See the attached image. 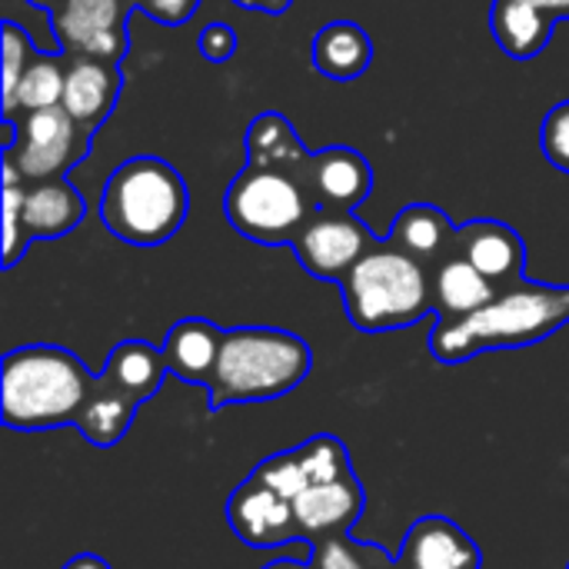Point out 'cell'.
<instances>
[{
    "instance_id": "obj_1",
    "label": "cell",
    "mask_w": 569,
    "mask_h": 569,
    "mask_svg": "<svg viewBox=\"0 0 569 569\" xmlns=\"http://www.w3.org/2000/svg\"><path fill=\"white\" fill-rule=\"evenodd\" d=\"M569 323V287L523 280L500 290L487 307L463 320H437L430 333L433 360L453 367L487 350L533 347Z\"/></svg>"
},
{
    "instance_id": "obj_2",
    "label": "cell",
    "mask_w": 569,
    "mask_h": 569,
    "mask_svg": "<svg viewBox=\"0 0 569 569\" xmlns=\"http://www.w3.org/2000/svg\"><path fill=\"white\" fill-rule=\"evenodd\" d=\"M97 387L83 360L53 343L17 347L3 357L0 420L7 430L73 427Z\"/></svg>"
},
{
    "instance_id": "obj_3",
    "label": "cell",
    "mask_w": 569,
    "mask_h": 569,
    "mask_svg": "<svg viewBox=\"0 0 569 569\" xmlns=\"http://www.w3.org/2000/svg\"><path fill=\"white\" fill-rule=\"evenodd\" d=\"M313 367L303 337L280 327H233L223 333L220 360L207 387L210 410L263 403L293 393Z\"/></svg>"
},
{
    "instance_id": "obj_4",
    "label": "cell",
    "mask_w": 569,
    "mask_h": 569,
    "mask_svg": "<svg viewBox=\"0 0 569 569\" xmlns=\"http://www.w3.org/2000/svg\"><path fill=\"white\" fill-rule=\"evenodd\" d=\"M190 213V190L177 167L160 157L120 163L100 193V223L130 247H160L173 240Z\"/></svg>"
},
{
    "instance_id": "obj_5",
    "label": "cell",
    "mask_w": 569,
    "mask_h": 569,
    "mask_svg": "<svg viewBox=\"0 0 569 569\" xmlns=\"http://www.w3.org/2000/svg\"><path fill=\"white\" fill-rule=\"evenodd\" d=\"M347 320L360 333H387L433 313V273L420 260L380 240L340 280Z\"/></svg>"
},
{
    "instance_id": "obj_6",
    "label": "cell",
    "mask_w": 569,
    "mask_h": 569,
    "mask_svg": "<svg viewBox=\"0 0 569 569\" xmlns=\"http://www.w3.org/2000/svg\"><path fill=\"white\" fill-rule=\"evenodd\" d=\"M223 213L240 237L260 247H293L317 207L293 173L247 163L227 187Z\"/></svg>"
},
{
    "instance_id": "obj_7",
    "label": "cell",
    "mask_w": 569,
    "mask_h": 569,
    "mask_svg": "<svg viewBox=\"0 0 569 569\" xmlns=\"http://www.w3.org/2000/svg\"><path fill=\"white\" fill-rule=\"evenodd\" d=\"M93 143V130L83 127L63 103L23 113L17 143L3 150V160L13 163L23 183H43L63 177L77 167Z\"/></svg>"
},
{
    "instance_id": "obj_8",
    "label": "cell",
    "mask_w": 569,
    "mask_h": 569,
    "mask_svg": "<svg viewBox=\"0 0 569 569\" xmlns=\"http://www.w3.org/2000/svg\"><path fill=\"white\" fill-rule=\"evenodd\" d=\"M133 0H60L50 27L67 57H100L120 63L127 53V10Z\"/></svg>"
},
{
    "instance_id": "obj_9",
    "label": "cell",
    "mask_w": 569,
    "mask_h": 569,
    "mask_svg": "<svg viewBox=\"0 0 569 569\" xmlns=\"http://www.w3.org/2000/svg\"><path fill=\"white\" fill-rule=\"evenodd\" d=\"M377 243L380 240L353 213H317L293 243V253L310 277L340 283Z\"/></svg>"
},
{
    "instance_id": "obj_10",
    "label": "cell",
    "mask_w": 569,
    "mask_h": 569,
    "mask_svg": "<svg viewBox=\"0 0 569 569\" xmlns=\"http://www.w3.org/2000/svg\"><path fill=\"white\" fill-rule=\"evenodd\" d=\"M227 523L237 533V540L250 550H280L300 540L293 503L280 497L273 487H267L263 480H257L253 473L230 493Z\"/></svg>"
},
{
    "instance_id": "obj_11",
    "label": "cell",
    "mask_w": 569,
    "mask_h": 569,
    "mask_svg": "<svg viewBox=\"0 0 569 569\" xmlns=\"http://www.w3.org/2000/svg\"><path fill=\"white\" fill-rule=\"evenodd\" d=\"M300 183L317 213H353L373 190V167L353 147H323L310 153Z\"/></svg>"
},
{
    "instance_id": "obj_12",
    "label": "cell",
    "mask_w": 569,
    "mask_h": 569,
    "mask_svg": "<svg viewBox=\"0 0 569 569\" xmlns=\"http://www.w3.org/2000/svg\"><path fill=\"white\" fill-rule=\"evenodd\" d=\"M363 503H367V497H363L357 473H347V477L330 480V483L307 487L293 500V520H297L300 540H307L313 547V543L350 533L363 513Z\"/></svg>"
},
{
    "instance_id": "obj_13",
    "label": "cell",
    "mask_w": 569,
    "mask_h": 569,
    "mask_svg": "<svg viewBox=\"0 0 569 569\" xmlns=\"http://www.w3.org/2000/svg\"><path fill=\"white\" fill-rule=\"evenodd\" d=\"M400 569H483L477 540L450 517H420L400 547Z\"/></svg>"
},
{
    "instance_id": "obj_14",
    "label": "cell",
    "mask_w": 569,
    "mask_h": 569,
    "mask_svg": "<svg viewBox=\"0 0 569 569\" xmlns=\"http://www.w3.org/2000/svg\"><path fill=\"white\" fill-rule=\"evenodd\" d=\"M457 250L497 287H517L523 283L527 267V247L520 233L500 220H470L457 227Z\"/></svg>"
},
{
    "instance_id": "obj_15",
    "label": "cell",
    "mask_w": 569,
    "mask_h": 569,
    "mask_svg": "<svg viewBox=\"0 0 569 569\" xmlns=\"http://www.w3.org/2000/svg\"><path fill=\"white\" fill-rule=\"evenodd\" d=\"M123 90L120 63L100 57H67V87L63 107L83 127L97 130L117 107Z\"/></svg>"
},
{
    "instance_id": "obj_16",
    "label": "cell",
    "mask_w": 569,
    "mask_h": 569,
    "mask_svg": "<svg viewBox=\"0 0 569 569\" xmlns=\"http://www.w3.org/2000/svg\"><path fill=\"white\" fill-rule=\"evenodd\" d=\"M387 243L433 270L457 250V227L450 223V217L440 207L410 203L397 213V220L387 233Z\"/></svg>"
},
{
    "instance_id": "obj_17",
    "label": "cell",
    "mask_w": 569,
    "mask_h": 569,
    "mask_svg": "<svg viewBox=\"0 0 569 569\" xmlns=\"http://www.w3.org/2000/svg\"><path fill=\"white\" fill-rule=\"evenodd\" d=\"M223 333L217 323L203 320V317H187L177 320L163 340V357H167V370L177 380L197 383V387H210L217 360H220V347H223Z\"/></svg>"
},
{
    "instance_id": "obj_18",
    "label": "cell",
    "mask_w": 569,
    "mask_h": 569,
    "mask_svg": "<svg viewBox=\"0 0 569 569\" xmlns=\"http://www.w3.org/2000/svg\"><path fill=\"white\" fill-rule=\"evenodd\" d=\"M87 217L83 197L67 183V177L23 187V233L27 240H57L80 227Z\"/></svg>"
},
{
    "instance_id": "obj_19",
    "label": "cell",
    "mask_w": 569,
    "mask_h": 569,
    "mask_svg": "<svg viewBox=\"0 0 569 569\" xmlns=\"http://www.w3.org/2000/svg\"><path fill=\"white\" fill-rule=\"evenodd\" d=\"M430 273H433V313L440 320H463L500 293L460 250H453Z\"/></svg>"
},
{
    "instance_id": "obj_20",
    "label": "cell",
    "mask_w": 569,
    "mask_h": 569,
    "mask_svg": "<svg viewBox=\"0 0 569 569\" xmlns=\"http://www.w3.org/2000/svg\"><path fill=\"white\" fill-rule=\"evenodd\" d=\"M310 63L330 80H357L373 63V40L353 20H333L317 30L310 43Z\"/></svg>"
},
{
    "instance_id": "obj_21",
    "label": "cell",
    "mask_w": 569,
    "mask_h": 569,
    "mask_svg": "<svg viewBox=\"0 0 569 569\" xmlns=\"http://www.w3.org/2000/svg\"><path fill=\"white\" fill-rule=\"evenodd\" d=\"M247 160L253 167L293 173L300 180L310 163V150L303 147L297 127L283 113L267 110V113H257L247 127Z\"/></svg>"
},
{
    "instance_id": "obj_22",
    "label": "cell",
    "mask_w": 569,
    "mask_h": 569,
    "mask_svg": "<svg viewBox=\"0 0 569 569\" xmlns=\"http://www.w3.org/2000/svg\"><path fill=\"white\" fill-rule=\"evenodd\" d=\"M140 407H143L140 400H133L130 393L113 387L103 373H97V387H93V393H90V400H87V407L73 427L83 433L87 443L110 450L123 440V433L130 430Z\"/></svg>"
},
{
    "instance_id": "obj_23",
    "label": "cell",
    "mask_w": 569,
    "mask_h": 569,
    "mask_svg": "<svg viewBox=\"0 0 569 569\" xmlns=\"http://www.w3.org/2000/svg\"><path fill=\"white\" fill-rule=\"evenodd\" d=\"M490 30H493L497 43L507 57L533 60L547 50V43L553 37V17L537 10V7H527V3L493 0Z\"/></svg>"
},
{
    "instance_id": "obj_24",
    "label": "cell",
    "mask_w": 569,
    "mask_h": 569,
    "mask_svg": "<svg viewBox=\"0 0 569 569\" xmlns=\"http://www.w3.org/2000/svg\"><path fill=\"white\" fill-rule=\"evenodd\" d=\"M113 387H120L123 393H130L133 400L147 403L163 377L170 373L167 370V357H163V347H153L147 340H123L110 350L103 370H100Z\"/></svg>"
},
{
    "instance_id": "obj_25",
    "label": "cell",
    "mask_w": 569,
    "mask_h": 569,
    "mask_svg": "<svg viewBox=\"0 0 569 569\" xmlns=\"http://www.w3.org/2000/svg\"><path fill=\"white\" fill-rule=\"evenodd\" d=\"M63 87H67V53H40L30 60V67L23 70L13 100L3 107V117L13 120V110L33 113L43 107H57L63 103Z\"/></svg>"
},
{
    "instance_id": "obj_26",
    "label": "cell",
    "mask_w": 569,
    "mask_h": 569,
    "mask_svg": "<svg viewBox=\"0 0 569 569\" xmlns=\"http://www.w3.org/2000/svg\"><path fill=\"white\" fill-rule=\"evenodd\" d=\"M310 567L313 569H400L393 557H387L380 547L360 543L350 533L313 543L310 553Z\"/></svg>"
},
{
    "instance_id": "obj_27",
    "label": "cell",
    "mask_w": 569,
    "mask_h": 569,
    "mask_svg": "<svg viewBox=\"0 0 569 569\" xmlns=\"http://www.w3.org/2000/svg\"><path fill=\"white\" fill-rule=\"evenodd\" d=\"M10 160H3V270H13L27 253L30 240L23 233V187Z\"/></svg>"
},
{
    "instance_id": "obj_28",
    "label": "cell",
    "mask_w": 569,
    "mask_h": 569,
    "mask_svg": "<svg viewBox=\"0 0 569 569\" xmlns=\"http://www.w3.org/2000/svg\"><path fill=\"white\" fill-rule=\"evenodd\" d=\"M33 57H37V47L27 37V30L13 20H3V107L13 100L17 83Z\"/></svg>"
},
{
    "instance_id": "obj_29",
    "label": "cell",
    "mask_w": 569,
    "mask_h": 569,
    "mask_svg": "<svg viewBox=\"0 0 569 569\" xmlns=\"http://www.w3.org/2000/svg\"><path fill=\"white\" fill-rule=\"evenodd\" d=\"M540 147L557 170L569 173V100L557 103L547 113V120L540 127Z\"/></svg>"
},
{
    "instance_id": "obj_30",
    "label": "cell",
    "mask_w": 569,
    "mask_h": 569,
    "mask_svg": "<svg viewBox=\"0 0 569 569\" xmlns=\"http://www.w3.org/2000/svg\"><path fill=\"white\" fill-rule=\"evenodd\" d=\"M197 47H200L203 60H210V63H227V60L237 53V30H233L230 23H223V20H213V23L203 27Z\"/></svg>"
},
{
    "instance_id": "obj_31",
    "label": "cell",
    "mask_w": 569,
    "mask_h": 569,
    "mask_svg": "<svg viewBox=\"0 0 569 569\" xmlns=\"http://www.w3.org/2000/svg\"><path fill=\"white\" fill-rule=\"evenodd\" d=\"M133 7H140L147 17H153L163 27H180L197 13L200 0H133Z\"/></svg>"
},
{
    "instance_id": "obj_32",
    "label": "cell",
    "mask_w": 569,
    "mask_h": 569,
    "mask_svg": "<svg viewBox=\"0 0 569 569\" xmlns=\"http://www.w3.org/2000/svg\"><path fill=\"white\" fill-rule=\"evenodd\" d=\"M233 7L257 10V13H287L293 0H230Z\"/></svg>"
},
{
    "instance_id": "obj_33",
    "label": "cell",
    "mask_w": 569,
    "mask_h": 569,
    "mask_svg": "<svg viewBox=\"0 0 569 569\" xmlns=\"http://www.w3.org/2000/svg\"><path fill=\"white\" fill-rule=\"evenodd\" d=\"M513 3H527V7H537V10L550 13L553 20H569V0H513Z\"/></svg>"
},
{
    "instance_id": "obj_34",
    "label": "cell",
    "mask_w": 569,
    "mask_h": 569,
    "mask_svg": "<svg viewBox=\"0 0 569 569\" xmlns=\"http://www.w3.org/2000/svg\"><path fill=\"white\" fill-rule=\"evenodd\" d=\"M63 569H113L103 557H97V553H77V557H70Z\"/></svg>"
},
{
    "instance_id": "obj_35",
    "label": "cell",
    "mask_w": 569,
    "mask_h": 569,
    "mask_svg": "<svg viewBox=\"0 0 569 569\" xmlns=\"http://www.w3.org/2000/svg\"><path fill=\"white\" fill-rule=\"evenodd\" d=\"M263 569H313V567H310V560H307V563H300V560H273V563H267Z\"/></svg>"
},
{
    "instance_id": "obj_36",
    "label": "cell",
    "mask_w": 569,
    "mask_h": 569,
    "mask_svg": "<svg viewBox=\"0 0 569 569\" xmlns=\"http://www.w3.org/2000/svg\"><path fill=\"white\" fill-rule=\"evenodd\" d=\"M30 3H33V7H43V10L50 13V10H53V7H57L60 0H30Z\"/></svg>"
},
{
    "instance_id": "obj_37",
    "label": "cell",
    "mask_w": 569,
    "mask_h": 569,
    "mask_svg": "<svg viewBox=\"0 0 569 569\" xmlns=\"http://www.w3.org/2000/svg\"><path fill=\"white\" fill-rule=\"evenodd\" d=\"M567 569H569V567H567Z\"/></svg>"
}]
</instances>
